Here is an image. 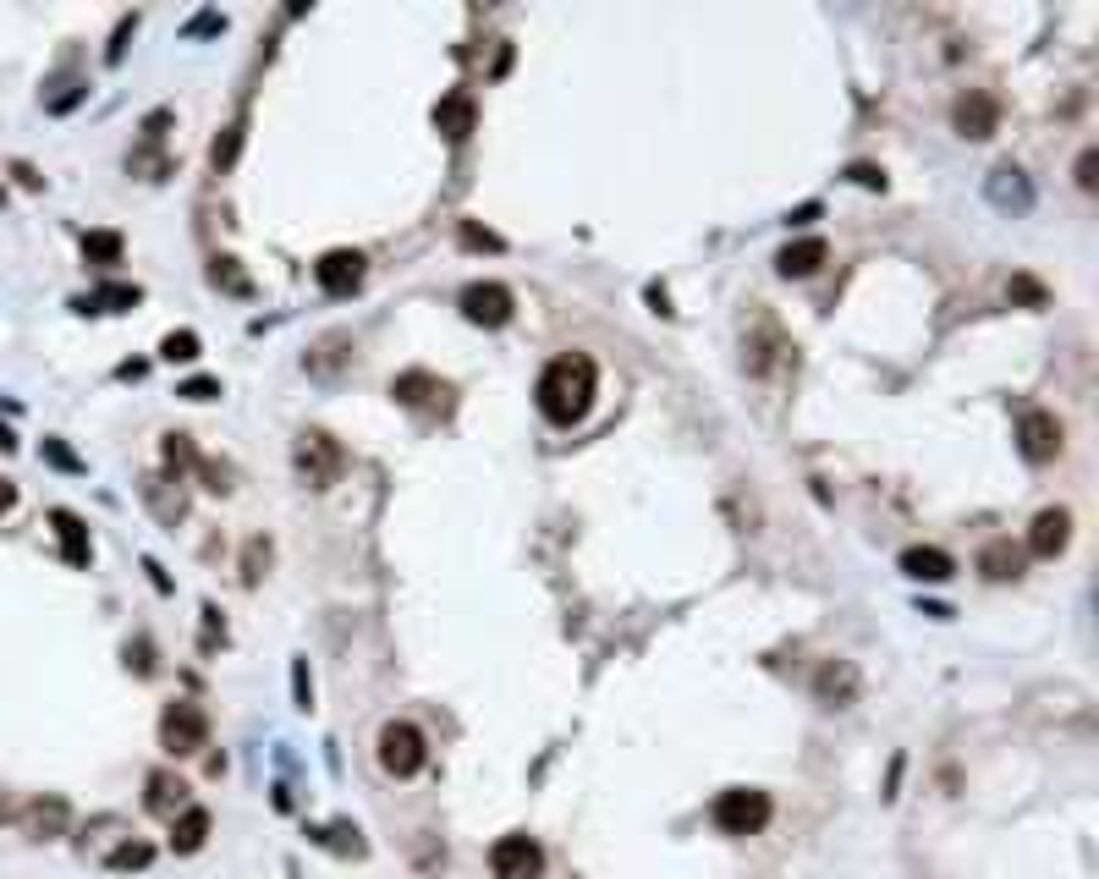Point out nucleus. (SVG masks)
<instances>
[{"label": "nucleus", "mask_w": 1099, "mask_h": 879, "mask_svg": "<svg viewBox=\"0 0 1099 879\" xmlns=\"http://www.w3.org/2000/svg\"><path fill=\"white\" fill-rule=\"evenodd\" d=\"M594 391H600V368H594V357H583V352H561L545 374H539V391H534V396H539V413H545L550 424L572 429V424H583V418H588Z\"/></svg>", "instance_id": "nucleus-1"}, {"label": "nucleus", "mask_w": 1099, "mask_h": 879, "mask_svg": "<svg viewBox=\"0 0 1099 879\" xmlns=\"http://www.w3.org/2000/svg\"><path fill=\"white\" fill-rule=\"evenodd\" d=\"M792 352H798L792 347V336H786V330H781L759 303L742 314V368H747V374H759V379H764V374L786 368V363H792Z\"/></svg>", "instance_id": "nucleus-2"}, {"label": "nucleus", "mask_w": 1099, "mask_h": 879, "mask_svg": "<svg viewBox=\"0 0 1099 879\" xmlns=\"http://www.w3.org/2000/svg\"><path fill=\"white\" fill-rule=\"evenodd\" d=\"M770 797L764 791H753V787H732V791H721L715 797V808H710V819L726 830V836H759L764 824H770Z\"/></svg>", "instance_id": "nucleus-3"}, {"label": "nucleus", "mask_w": 1099, "mask_h": 879, "mask_svg": "<svg viewBox=\"0 0 1099 879\" xmlns=\"http://www.w3.org/2000/svg\"><path fill=\"white\" fill-rule=\"evenodd\" d=\"M424 759H429V748H424V731H418V725L390 720V725L379 731V770H385V776L407 781V776L424 770Z\"/></svg>", "instance_id": "nucleus-4"}, {"label": "nucleus", "mask_w": 1099, "mask_h": 879, "mask_svg": "<svg viewBox=\"0 0 1099 879\" xmlns=\"http://www.w3.org/2000/svg\"><path fill=\"white\" fill-rule=\"evenodd\" d=\"M341 467H347V451L325 435V429H308V435L297 440V473H303L308 490H330L341 478Z\"/></svg>", "instance_id": "nucleus-5"}, {"label": "nucleus", "mask_w": 1099, "mask_h": 879, "mask_svg": "<svg viewBox=\"0 0 1099 879\" xmlns=\"http://www.w3.org/2000/svg\"><path fill=\"white\" fill-rule=\"evenodd\" d=\"M204 742H209V714L187 699L166 703V714H160V748L177 753V759H187V753H198Z\"/></svg>", "instance_id": "nucleus-6"}, {"label": "nucleus", "mask_w": 1099, "mask_h": 879, "mask_svg": "<svg viewBox=\"0 0 1099 879\" xmlns=\"http://www.w3.org/2000/svg\"><path fill=\"white\" fill-rule=\"evenodd\" d=\"M1061 445H1067V429H1061L1056 413H1039V407L1022 413V424H1017V451H1022V462L1044 467V462L1061 456Z\"/></svg>", "instance_id": "nucleus-7"}, {"label": "nucleus", "mask_w": 1099, "mask_h": 879, "mask_svg": "<svg viewBox=\"0 0 1099 879\" xmlns=\"http://www.w3.org/2000/svg\"><path fill=\"white\" fill-rule=\"evenodd\" d=\"M462 314H467L473 325H484V330H501V325H512L517 297H512L501 280H473V286L462 292Z\"/></svg>", "instance_id": "nucleus-8"}, {"label": "nucleus", "mask_w": 1099, "mask_h": 879, "mask_svg": "<svg viewBox=\"0 0 1099 879\" xmlns=\"http://www.w3.org/2000/svg\"><path fill=\"white\" fill-rule=\"evenodd\" d=\"M489 869H495V879H539L545 875V852L528 836H501L489 847Z\"/></svg>", "instance_id": "nucleus-9"}, {"label": "nucleus", "mask_w": 1099, "mask_h": 879, "mask_svg": "<svg viewBox=\"0 0 1099 879\" xmlns=\"http://www.w3.org/2000/svg\"><path fill=\"white\" fill-rule=\"evenodd\" d=\"M390 396L402 402V407H424V413H452V385L446 379H435V374H424V368H413V374H396L390 379Z\"/></svg>", "instance_id": "nucleus-10"}, {"label": "nucleus", "mask_w": 1099, "mask_h": 879, "mask_svg": "<svg viewBox=\"0 0 1099 879\" xmlns=\"http://www.w3.org/2000/svg\"><path fill=\"white\" fill-rule=\"evenodd\" d=\"M314 275H319V286H325L330 297H353V292L364 286L368 259L358 254V248H330L325 259L314 264Z\"/></svg>", "instance_id": "nucleus-11"}, {"label": "nucleus", "mask_w": 1099, "mask_h": 879, "mask_svg": "<svg viewBox=\"0 0 1099 879\" xmlns=\"http://www.w3.org/2000/svg\"><path fill=\"white\" fill-rule=\"evenodd\" d=\"M951 121H957V132H962V138H990V132H996V121H1001V105H996L984 88H968V93L951 105Z\"/></svg>", "instance_id": "nucleus-12"}, {"label": "nucleus", "mask_w": 1099, "mask_h": 879, "mask_svg": "<svg viewBox=\"0 0 1099 879\" xmlns=\"http://www.w3.org/2000/svg\"><path fill=\"white\" fill-rule=\"evenodd\" d=\"M1067 539H1072V512H1067V506L1039 512L1033 527H1028V550H1033V555H1044V561H1056V555L1067 550Z\"/></svg>", "instance_id": "nucleus-13"}, {"label": "nucleus", "mask_w": 1099, "mask_h": 879, "mask_svg": "<svg viewBox=\"0 0 1099 879\" xmlns=\"http://www.w3.org/2000/svg\"><path fill=\"white\" fill-rule=\"evenodd\" d=\"M473 121H478V105H473L467 88H452V93L435 105V132H440L446 144H462V138L473 132Z\"/></svg>", "instance_id": "nucleus-14"}, {"label": "nucleus", "mask_w": 1099, "mask_h": 879, "mask_svg": "<svg viewBox=\"0 0 1099 879\" xmlns=\"http://www.w3.org/2000/svg\"><path fill=\"white\" fill-rule=\"evenodd\" d=\"M830 259V248H824V237H803V243H786L781 248V259H775V269L786 275V280H809L820 264Z\"/></svg>", "instance_id": "nucleus-15"}, {"label": "nucleus", "mask_w": 1099, "mask_h": 879, "mask_svg": "<svg viewBox=\"0 0 1099 879\" xmlns=\"http://www.w3.org/2000/svg\"><path fill=\"white\" fill-rule=\"evenodd\" d=\"M979 572H984L990 583H1017V577H1022V550H1017L1011 539H990V544L979 550Z\"/></svg>", "instance_id": "nucleus-16"}, {"label": "nucleus", "mask_w": 1099, "mask_h": 879, "mask_svg": "<svg viewBox=\"0 0 1099 879\" xmlns=\"http://www.w3.org/2000/svg\"><path fill=\"white\" fill-rule=\"evenodd\" d=\"M902 572L918 577V583H945V577L957 572V561H951L945 550H934V544H913V550L902 555Z\"/></svg>", "instance_id": "nucleus-17"}, {"label": "nucleus", "mask_w": 1099, "mask_h": 879, "mask_svg": "<svg viewBox=\"0 0 1099 879\" xmlns=\"http://www.w3.org/2000/svg\"><path fill=\"white\" fill-rule=\"evenodd\" d=\"M209 841V808H182L177 819H171V852H198Z\"/></svg>", "instance_id": "nucleus-18"}, {"label": "nucleus", "mask_w": 1099, "mask_h": 879, "mask_svg": "<svg viewBox=\"0 0 1099 879\" xmlns=\"http://www.w3.org/2000/svg\"><path fill=\"white\" fill-rule=\"evenodd\" d=\"M814 688H820V699H824V703L846 709V703L858 699V671H852L846 660H830V665L820 671V682H814Z\"/></svg>", "instance_id": "nucleus-19"}, {"label": "nucleus", "mask_w": 1099, "mask_h": 879, "mask_svg": "<svg viewBox=\"0 0 1099 879\" xmlns=\"http://www.w3.org/2000/svg\"><path fill=\"white\" fill-rule=\"evenodd\" d=\"M50 523H56V533H61V555H67L72 566H89L93 544H89V527H83V517H72V512H50Z\"/></svg>", "instance_id": "nucleus-20"}, {"label": "nucleus", "mask_w": 1099, "mask_h": 879, "mask_svg": "<svg viewBox=\"0 0 1099 879\" xmlns=\"http://www.w3.org/2000/svg\"><path fill=\"white\" fill-rule=\"evenodd\" d=\"M138 286H105V292H93V297H78L72 308L78 314H121V308H138Z\"/></svg>", "instance_id": "nucleus-21"}, {"label": "nucleus", "mask_w": 1099, "mask_h": 879, "mask_svg": "<svg viewBox=\"0 0 1099 879\" xmlns=\"http://www.w3.org/2000/svg\"><path fill=\"white\" fill-rule=\"evenodd\" d=\"M187 787L171 776V770H155L149 776V813H166V819H177V808H182Z\"/></svg>", "instance_id": "nucleus-22"}, {"label": "nucleus", "mask_w": 1099, "mask_h": 879, "mask_svg": "<svg viewBox=\"0 0 1099 879\" xmlns=\"http://www.w3.org/2000/svg\"><path fill=\"white\" fill-rule=\"evenodd\" d=\"M143 501L155 506V517H160V523H182L187 517V495L182 490H177V495H166V490H160V478H143Z\"/></svg>", "instance_id": "nucleus-23"}, {"label": "nucleus", "mask_w": 1099, "mask_h": 879, "mask_svg": "<svg viewBox=\"0 0 1099 879\" xmlns=\"http://www.w3.org/2000/svg\"><path fill=\"white\" fill-rule=\"evenodd\" d=\"M28 830H33V836H61V830H67V802H61V797L33 802V808H28Z\"/></svg>", "instance_id": "nucleus-24"}, {"label": "nucleus", "mask_w": 1099, "mask_h": 879, "mask_svg": "<svg viewBox=\"0 0 1099 879\" xmlns=\"http://www.w3.org/2000/svg\"><path fill=\"white\" fill-rule=\"evenodd\" d=\"M242 138H248V127H242V121H231V127L215 138V149H209V166H215L220 176L237 166V155H242Z\"/></svg>", "instance_id": "nucleus-25"}, {"label": "nucleus", "mask_w": 1099, "mask_h": 879, "mask_svg": "<svg viewBox=\"0 0 1099 879\" xmlns=\"http://www.w3.org/2000/svg\"><path fill=\"white\" fill-rule=\"evenodd\" d=\"M209 280H215L220 292H237V297H248V292H254V280L237 269V259H209Z\"/></svg>", "instance_id": "nucleus-26"}, {"label": "nucleus", "mask_w": 1099, "mask_h": 879, "mask_svg": "<svg viewBox=\"0 0 1099 879\" xmlns=\"http://www.w3.org/2000/svg\"><path fill=\"white\" fill-rule=\"evenodd\" d=\"M83 259L89 264H116L121 259V237H116V231H89V237H83Z\"/></svg>", "instance_id": "nucleus-27"}, {"label": "nucleus", "mask_w": 1099, "mask_h": 879, "mask_svg": "<svg viewBox=\"0 0 1099 879\" xmlns=\"http://www.w3.org/2000/svg\"><path fill=\"white\" fill-rule=\"evenodd\" d=\"M265 566H270V539H248V550H242V583H259Z\"/></svg>", "instance_id": "nucleus-28"}, {"label": "nucleus", "mask_w": 1099, "mask_h": 879, "mask_svg": "<svg viewBox=\"0 0 1099 879\" xmlns=\"http://www.w3.org/2000/svg\"><path fill=\"white\" fill-rule=\"evenodd\" d=\"M160 451H166V467H171V473L198 467V451H192V440H187V435H166V445H160Z\"/></svg>", "instance_id": "nucleus-29"}, {"label": "nucleus", "mask_w": 1099, "mask_h": 879, "mask_svg": "<svg viewBox=\"0 0 1099 879\" xmlns=\"http://www.w3.org/2000/svg\"><path fill=\"white\" fill-rule=\"evenodd\" d=\"M160 357H166V363H192V357H198V336H192V330H171V336L160 342Z\"/></svg>", "instance_id": "nucleus-30"}, {"label": "nucleus", "mask_w": 1099, "mask_h": 879, "mask_svg": "<svg viewBox=\"0 0 1099 879\" xmlns=\"http://www.w3.org/2000/svg\"><path fill=\"white\" fill-rule=\"evenodd\" d=\"M149 858H155V852H149L143 841H132V847H116V852H110V869H149Z\"/></svg>", "instance_id": "nucleus-31"}, {"label": "nucleus", "mask_w": 1099, "mask_h": 879, "mask_svg": "<svg viewBox=\"0 0 1099 879\" xmlns=\"http://www.w3.org/2000/svg\"><path fill=\"white\" fill-rule=\"evenodd\" d=\"M457 237H462V248H484V254H501V248H506V243H501L495 231H484V226H473V220L462 226Z\"/></svg>", "instance_id": "nucleus-32"}, {"label": "nucleus", "mask_w": 1099, "mask_h": 879, "mask_svg": "<svg viewBox=\"0 0 1099 879\" xmlns=\"http://www.w3.org/2000/svg\"><path fill=\"white\" fill-rule=\"evenodd\" d=\"M1007 297H1011V303H1028V308H1039V303H1044V286H1039V280H1028V275H1011Z\"/></svg>", "instance_id": "nucleus-33"}, {"label": "nucleus", "mask_w": 1099, "mask_h": 879, "mask_svg": "<svg viewBox=\"0 0 1099 879\" xmlns=\"http://www.w3.org/2000/svg\"><path fill=\"white\" fill-rule=\"evenodd\" d=\"M177 396H187V402H215L220 396V379H187Z\"/></svg>", "instance_id": "nucleus-34"}, {"label": "nucleus", "mask_w": 1099, "mask_h": 879, "mask_svg": "<svg viewBox=\"0 0 1099 879\" xmlns=\"http://www.w3.org/2000/svg\"><path fill=\"white\" fill-rule=\"evenodd\" d=\"M132 28H138V17H121V28H116V39H110V50H105V61H110V67L121 61V50H127V39H132Z\"/></svg>", "instance_id": "nucleus-35"}, {"label": "nucleus", "mask_w": 1099, "mask_h": 879, "mask_svg": "<svg viewBox=\"0 0 1099 879\" xmlns=\"http://www.w3.org/2000/svg\"><path fill=\"white\" fill-rule=\"evenodd\" d=\"M44 462H56V467H67V473H78V467H83V462H78V456H72L61 440H44Z\"/></svg>", "instance_id": "nucleus-36"}, {"label": "nucleus", "mask_w": 1099, "mask_h": 879, "mask_svg": "<svg viewBox=\"0 0 1099 879\" xmlns=\"http://www.w3.org/2000/svg\"><path fill=\"white\" fill-rule=\"evenodd\" d=\"M1095 171H1099V155L1083 149V155H1078V187H1083V192H1095Z\"/></svg>", "instance_id": "nucleus-37"}, {"label": "nucleus", "mask_w": 1099, "mask_h": 879, "mask_svg": "<svg viewBox=\"0 0 1099 879\" xmlns=\"http://www.w3.org/2000/svg\"><path fill=\"white\" fill-rule=\"evenodd\" d=\"M846 176H852L858 187H885V171H874V166H852Z\"/></svg>", "instance_id": "nucleus-38"}, {"label": "nucleus", "mask_w": 1099, "mask_h": 879, "mask_svg": "<svg viewBox=\"0 0 1099 879\" xmlns=\"http://www.w3.org/2000/svg\"><path fill=\"white\" fill-rule=\"evenodd\" d=\"M11 176H17V181H22V187H33V192H39V187H44V176L33 171V166H28V160H17V166H11Z\"/></svg>", "instance_id": "nucleus-39"}, {"label": "nucleus", "mask_w": 1099, "mask_h": 879, "mask_svg": "<svg viewBox=\"0 0 1099 879\" xmlns=\"http://www.w3.org/2000/svg\"><path fill=\"white\" fill-rule=\"evenodd\" d=\"M291 688H297V709H308V693H314V688H308V671H303V665L291 671Z\"/></svg>", "instance_id": "nucleus-40"}, {"label": "nucleus", "mask_w": 1099, "mask_h": 879, "mask_svg": "<svg viewBox=\"0 0 1099 879\" xmlns=\"http://www.w3.org/2000/svg\"><path fill=\"white\" fill-rule=\"evenodd\" d=\"M215 28H226V22H220V17H215V11H204V17H198V22H192V28H187V33H215Z\"/></svg>", "instance_id": "nucleus-41"}, {"label": "nucleus", "mask_w": 1099, "mask_h": 879, "mask_svg": "<svg viewBox=\"0 0 1099 879\" xmlns=\"http://www.w3.org/2000/svg\"><path fill=\"white\" fill-rule=\"evenodd\" d=\"M11 506H17V490H11V484L0 478V512H11Z\"/></svg>", "instance_id": "nucleus-42"}, {"label": "nucleus", "mask_w": 1099, "mask_h": 879, "mask_svg": "<svg viewBox=\"0 0 1099 879\" xmlns=\"http://www.w3.org/2000/svg\"><path fill=\"white\" fill-rule=\"evenodd\" d=\"M0 204H6V187H0Z\"/></svg>", "instance_id": "nucleus-43"}]
</instances>
